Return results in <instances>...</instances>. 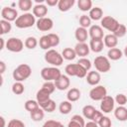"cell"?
Returning a JSON list of instances; mask_svg holds the SVG:
<instances>
[{"label":"cell","instance_id":"1","mask_svg":"<svg viewBox=\"0 0 127 127\" xmlns=\"http://www.w3.org/2000/svg\"><path fill=\"white\" fill-rule=\"evenodd\" d=\"M32 74V68L29 64H19L12 73L13 78L15 79V81H21L23 82L24 80L28 79Z\"/></svg>","mask_w":127,"mask_h":127},{"label":"cell","instance_id":"2","mask_svg":"<svg viewBox=\"0 0 127 127\" xmlns=\"http://www.w3.org/2000/svg\"><path fill=\"white\" fill-rule=\"evenodd\" d=\"M36 22L37 20L34 14L28 12V13H23L22 15H19V17L15 21V25L19 29H27L36 25Z\"/></svg>","mask_w":127,"mask_h":127},{"label":"cell","instance_id":"3","mask_svg":"<svg viewBox=\"0 0 127 127\" xmlns=\"http://www.w3.org/2000/svg\"><path fill=\"white\" fill-rule=\"evenodd\" d=\"M44 59L48 64H50L52 66H56V67L62 65L64 63V58H63L62 54H60L55 49H51V50L47 51L45 53Z\"/></svg>","mask_w":127,"mask_h":127},{"label":"cell","instance_id":"4","mask_svg":"<svg viewBox=\"0 0 127 127\" xmlns=\"http://www.w3.org/2000/svg\"><path fill=\"white\" fill-rule=\"evenodd\" d=\"M64 71L67 76H76L78 78H83L86 77L87 70L83 68L80 64H68L64 67Z\"/></svg>","mask_w":127,"mask_h":127},{"label":"cell","instance_id":"5","mask_svg":"<svg viewBox=\"0 0 127 127\" xmlns=\"http://www.w3.org/2000/svg\"><path fill=\"white\" fill-rule=\"evenodd\" d=\"M62 75L61 70L56 66H46L41 70V76L45 81H56Z\"/></svg>","mask_w":127,"mask_h":127},{"label":"cell","instance_id":"6","mask_svg":"<svg viewBox=\"0 0 127 127\" xmlns=\"http://www.w3.org/2000/svg\"><path fill=\"white\" fill-rule=\"evenodd\" d=\"M93 65L98 72H108L111 68L110 60L104 56H97L93 61Z\"/></svg>","mask_w":127,"mask_h":127},{"label":"cell","instance_id":"7","mask_svg":"<svg viewBox=\"0 0 127 127\" xmlns=\"http://www.w3.org/2000/svg\"><path fill=\"white\" fill-rule=\"evenodd\" d=\"M24 42L16 37H11L6 41V49L12 53H20L24 49Z\"/></svg>","mask_w":127,"mask_h":127},{"label":"cell","instance_id":"8","mask_svg":"<svg viewBox=\"0 0 127 127\" xmlns=\"http://www.w3.org/2000/svg\"><path fill=\"white\" fill-rule=\"evenodd\" d=\"M107 95V89L104 85H96L89 91V97L94 101H101Z\"/></svg>","mask_w":127,"mask_h":127},{"label":"cell","instance_id":"9","mask_svg":"<svg viewBox=\"0 0 127 127\" xmlns=\"http://www.w3.org/2000/svg\"><path fill=\"white\" fill-rule=\"evenodd\" d=\"M119 24L120 23L111 16H103V18L100 20V26L102 27V29H105L111 33L116 30Z\"/></svg>","mask_w":127,"mask_h":127},{"label":"cell","instance_id":"10","mask_svg":"<svg viewBox=\"0 0 127 127\" xmlns=\"http://www.w3.org/2000/svg\"><path fill=\"white\" fill-rule=\"evenodd\" d=\"M1 17L3 20H6L8 22H13V21L15 22L19 17V15H18V11L15 8L5 6L1 10Z\"/></svg>","mask_w":127,"mask_h":127},{"label":"cell","instance_id":"11","mask_svg":"<svg viewBox=\"0 0 127 127\" xmlns=\"http://www.w3.org/2000/svg\"><path fill=\"white\" fill-rule=\"evenodd\" d=\"M114 105H115V100L112 96L106 95L101 101H100V111L102 113H110L114 110Z\"/></svg>","mask_w":127,"mask_h":127},{"label":"cell","instance_id":"12","mask_svg":"<svg viewBox=\"0 0 127 127\" xmlns=\"http://www.w3.org/2000/svg\"><path fill=\"white\" fill-rule=\"evenodd\" d=\"M36 27H37L38 30H40L42 32H48V31H51L53 29V27H54V21L50 17L40 18L36 22Z\"/></svg>","mask_w":127,"mask_h":127},{"label":"cell","instance_id":"13","mask_svg":"<svg viewBox=\"0 0 127 127\" xmlns=\"http://www.w3.org/2000/svg\"><path fill=\"white\" fill-rule=\"evenodd\" d=\"M88 35L92 40H103L104 38L103 29L99 25H91L88 30Z\"/></svg>","mask_w":127,"mask_h":127},{"label":"cell","instance_id":"14","mask_svg":"<svg viewBox=\"0 0 127 127\" xmlns=\"http://www.w3.org/2000/svg\"><path fill=\"white\" fill-rule=\"evenodd\" d=\"M85 78H86V82H87L89 85L96 86V85H98L99 82H100L101 75H100V72H98L97 70H90V71L87 72Z\"/></svg>","mask_w":127,"mask_h":127},{"label":"cell","instance_id":"15","mask_svg":"<svg viewBox=\"0 0 127 127\" xmlns=\"http://www.w3.org/2000/svg\"><path fill=\"white\" fill-rule=\"evenodd\" d=\"M55 85H56V88L59 89V90H62V91L66 90L70 85L69 77L65 74H62L61 77L55 81Z\"/></svg>","mask_w":127,"mask_h":127},{"label":"cell","instance_id":"16","mask_svg":"<svg viewBox=\"0 0 127 127\" xmlns=\"http://www.w3.org/2000/svg\"><path fill=\"white\" fill-rule=\"evenodd\" d=\"M74 51L76 53V56L80 58H86V56H88L90 52V48L86 43H77L74 46Z\"/></svg>","mask_w":127,"mask_h":127},{"label":"cell","instance_id":"17","mask_svg":"<svg viewBox=\"0 0 127 127\" xmlns=\"http://www.w3.org/2000/svg\"><path fill=\"white\" fill-rule=\"evenodd\" d=\"M32 13L34 14L35 17L37 18H44L46 17V15L48 14V6L41 3V4H36L33 9H32Z\"/></svg>","mask_w":127,"mask_h":127},{"label":"cell","instance_id":"18","mask_svg":"<svg viewBox=\"0 0 127 127\" xmlns=\"http://www.w3.org/2000/svg\"><path fill=\"white\" fill-rule=\"evenodd\" d=\"M88 36H89L88 31L85 28L77 27L74 31V37H75V40L77 41V43H85Z\"/></svg>","mask_w":127,"mask_h":127},{"label":"cell","instance_id":"19","mask_svg":"<svg viewBox=\"0 0 127 127\" xmlns=\"http://www.w3.org/2000/svg\"><path fill=\"white\" fill-rule=\"evenodd\" d=\"M103 43H104V46L109 48V49L116 48V46L118 45V38L115 35H113L112 33L107 34L103 38Z\"/></svg>","mask_w":127,"mask_h":127},{"label":"cell","instance_id":"20","mask_svg":"<svg viewBox=\"0 0 127 127\" xmlns=\"http://www.w3.org/2000/svg\"><path fill=\"white\" fill-rule=\"evenodd\" d=\"M80 96H81L80 90L76 87H71L68 89V91L66 93V100H68L70 102H75L80 98Z\"/></svg>","mask_w":127,"mask_h":127},{"label":"cell","instance_id":"21","mask_svg":"<svg viewBox=\"0 0 127 127\" xmlns=\"http://www.w3.org/2000/svg\"><path fill=\"white\" fill-rule=\"evenodd\" d=\"M49 99H51V94L48 91H46L43 88H40L37 91V93H36V100L38 101V103H39L40 106L43 103H45L46 101H48Z\"/></svg>","mask_w":127,"mask_h":127},{"label":"cell","instance_id":"22","mask_svg":"<svg viewBox=\"0 0 127 127\" xmlns=\"http://www.w3.org/2000/svg\"><path fill=\"white\" fill-rule=\"evenodd\" d=\"M114 116L117 120L124 122L127 120V108L125 106H118L114 109Z\"/></svg>","mask_w":127,"mask_h":127},{"label":"cell","instance_id":"23","mask_svg":"<svg viewBox=\"0 0 127 127\" xmlns=\"http://www.w3.org/2000/svg\"><path fill=\"white\" fill-rule=\"evenodd\" d=\"M74 3H75L74 0H59L58 9L61 12H67L73 7Z\"/></svg>","mask_w":127,"mask_h":127},{"label":"cell","instance_id":"24","mask_svg":"<svg viewBox=\"0 0 127 127\" xmlns=\"http://www.w3.org/2000/svg\"><path fill=\"white\" fill-rule=\"evenodd\" d=\"M123 57V51H121L119 48H112L109 49L107 52V58L110 61H118Z\"/></svg>","mask_w":127,"mask_h":127},{"label":"cell","instance_id":"25","mask_svg":"<svg viewBox=\"0 0 127 127\" xmlns=\"http://www.w3.org/2000/svg\"><path fill=\"white\" fill-rule=\"evenodd\" d=\"M89 48H90V51H92L93 53L102 52V50L104 48L103 40H92L91 39L89 41Z\"/></svg>","mask_w":127,"mask_h":127},{"label":"cell","instance_id":"26","mask_svg":"<svg viewBox=\"0 0 127 127\" xmlns=\"http://www.w3.org/2000/svg\"><path fill=\"white\" fill-rule=\"evenodd\" d=\"M88 16L93 21H99L103 18V11L100 7L95 6V7H92V9L89 11Z\"/></svg>","mask_w":127,"mask_h":127},{"label":"cell","instance_id":"27","mask_svg":"<svg viewBox=\"0 0 127 127\" xmlns=\"http://www.w3.org/2000/svg\"><path fill=\"white\" fill-rule=\"evenodd\" d=\"M59 110H60V112L62 114L66 115V114H68L72 110V103L70 101H68V100H64V101H62L60 103Z\"/></svg>","mask_w":127,"mask_h":127},{"label":"cell","instance_id":"28","mask_svg":"<svg viewBox=\"0 0 127 127\" xmlns=\"http://www.w3.org/2000/svg\"><path fill=\"white\" fill-rule=\"evenodd\" d=\"M18 7L21 11L28 13L31 9H33V1L32 0H19L18 1Z\"/></svg>","mask_w":127,"mask_h":127},{"label":"cell","instance_id":"29","mask_svg":"<svg viewBox=\"0 0 127 127\" xmlns=\"http://www.w3.org/2000/svg\"><path fill=\"white\" fill-rule=\"evenodd\" d=\"M30 117H31L32 120L35 121V122L42 121V120L44 119V117H45V111H44L41 107H39L38 109H36V110L30 112Z\"/></svg>","mask_w":127,"mask_h":127},{"label":"cell","instance_id":"30","mask_svg":"<svg viewBox=\"0 0 127 127\" xmlns=\"http://www.w3.org/2000/svg\"><path fill=\"white\" fill-rule=\"evenodd\" d=\"M77 7L82 12H87L92 9V1L91 0H78Z\"/></svg>","mask_w":127,"mask_h":127},{"label":"cell","instance_id":"31","mask_svg":"<svg viewBox=\"0 0 127 127\" xmlns=\"http://www.w3.org/2000/svg\"><path fill=\"white\" fill-rule=\"evenodd\" d=\"M62 56L64 58V60H66V61H72L75 59L76 57V53L74 51V49H71V48H64L62 52Z\"/></svg>","mask_w":127,"mask_h":127},{"label":"cell","instance_id":"32","mask_svg":"<svg viewBox=\"0 0 127 127\" xmlns=\"http://www.w3.org/2000/svg\"><path fill=\"white\" fill-rule=\"evenodd\" d=\"M39 46H40V48L42 50H45L46 52L52 49V45H51V42H50V39H49L48 35H44V36H42L40 38Z\"/></svg>","mask_w":127,"mask_h":127},{"label":"cell","instance_id":"33","mask_svg":"<svg viewBox=\"0 0 127 127\" xmlns=\"http://www.w3.org/2000/svg\"><path fill=\"white\" fill-rule=\"evenodd\" d=\"M11 90L14 94L16 95H21L24 93L25 91V86L23 84V82L21 81H15L13 84H12V87H11Z\"/></svg>","mask_w":127,"mask_h":127},{"label":"cell","instance_id":"34","mask_svg":"<svg viewBox=\"0 0 127 127\" xmlns=\"http://www.w3.org/2000/svg\"><path fill=\"white\" fill-rule=\"evenodd\" d=\"M40 107H41L45 112H49V113H51V112H53V111L56 110L57 105H56V102L51 98V99H49L48 101H46L45 103H43Z\"/></svg>","mask_w":127,"mask_h":127},{"label":"cell","instance_id":"35","mask_svg":"<svg viewBox=\"0 0 127 127\" xmlns=\"http://www.w3.org/2000/svg\"><path fill=\"white\" fill-rule=\"evenodd\" d=\"M24 44H25V47H26L27 49H29V50H34V49L39 45V41H38L37 38H35V37H33V36H30V37L26 38Z\"/></svg>","mask_w":127,"mask_h":127},{"label":"cell","instance_id":"36","mask_svg":"<svg viewBox=\"0 0 127 127\" xmlns=\"http://www.w3.org/2000/svg\"><path fill=\"white\" fill-rule=\"evenodd\" d=\"M95 107L94 106H92V105H90V104H87V105H84L83 106V108H82V115L84 116V118H86V119H91V117H92V115L94 114V112H95Z\"/></svg>","mask_w":127,"mask_h":127},{"label":"cell","instance_id":"37","mask_svg":"<svg viewBox=\"0 0 127 127\" xmlns=\"http://www.w3.org/2000/svg\"><path fill=\"white\" fill-rule=\"evenodd\" d=\"M12 30V25L10 22L6 21V20H3L1 19L0 20V34L1 35H5V34H8L10 33Z\"/></svg>","mask_w":127,"mask_h":127},{"label":"cell","instance_id":"38","mask_svg":"<svg viewBox=\"0 0 127 127\" xmlns=\"http://www.w3.org/2000/svg\"><path fill=\"white\" fill-rule=\"evenodd\" d=\"M24 107H25V109H26L27 111L32 112V111L38 109V108L40 107V105H39V103H38L37 100H34V99H28V100H26V102L24 103Z\"/></svg>","mask_w":127,"mask_h":127},{"label":"cell","instance_id":"39","mask_svg":"<svg viewBox=\"0 0 127 127\" xmlns=\"http://www.w3.org/2000/svg\"><path fill=\"white\" fill-rule=\"evenodd\" d=\"M91 21L92 20L89 18L88 15L83 14L79 17V27H82V28H85V29L90 28L91 27Z\"/></svg>","mask_w":127,"mask_h":127},{"label":"cell","instance_id":"40","mask_svg":"<svg viewBox=\"0 0 127 127\" xmlns=\"http://www.w3.org/2000/svg\"><path fill=\"white\" fill-rule=\"evenodd\" d=\"M126 33H127V28H126V26H125L124 24H119L118 27L116 28V30H115L112 34L115 35V36L119 39V38H123V37L126 35Z\"/></svg>","mask_w":127,"mask_h":127},{"label":"cell","instance_id":"41","mask_svg":"<svg viewBox=\"0 0 127 127\" xmlns=\"http://www.w3.org/2000/svg\"><path fill=\"white\" fill-rule=\"evenodd\" d=\"M43 89H45L46 91H48L50 94H52L57 88H56V85H55V81H45L42 85Z\"/></svg>","mask_w":127,"mask_h":127},{"label":"cell","instance_id":"42","mask_svg":"<svg viewBox=\"0 0 127 127\" xmlns=\"http://www.w3.org/2000/svg\"><path fill=\"white\" fill-rule=\"evenodd\" d=\"M49 39H50V42H51V45H52V48H55V47H58L60 45V37L59 35L55 34V33H49L47 34Z\"/></svg>","mask_w":127,"mask_h":127},{"label":"cell","instance_id":"43","mask_svg":"<svg viewBox=\"0 0 127 127\" xmlns=\"http://www.w3.org/2000/svg\"><path fill=\"white\" fill-rule=\"evenodd\" d=\"M114 100H115V103H117L119 106H124L127 103V96L124 93H118L116 94Z\"/></svg>","mask_w":127,"mask_h":127},{"label":"cell","instance_id":"44","mask_svg":"<svg viewBox=\"0 0 127 127\" xmlns=\"http://www.w3.org/2000/svg\"><path fill=\"white\" fill-rule=\"evenodd\" d=\"M77 64H80L83 68H85L87 71L91 68V66H92V64H91V62L87 59V58H80L78 61H77Z\"/></svg>","mask_w":127,"mask_h":127},{"label":"cell","instance_id":"45","mask_svg":"<svg viewBox=\"0 0 127 127\" xmlns=\"http://www.w3.org/2000/svg\"><path fill=\"white\" fill-rule=\"evenodd\" d=\"M97 124H98L99 127H111L112 121H111V119L108 116H104L103 115V117L100 119V121Z\"/></svg>","mask_w":127,"mask_h":127},{"label":"cell","instance_id":"46","mask_svg":"<svg viewBox=\"0 0 127 127\" xmlns=\"http://www.w3.org/2000/svg\"><path fill=\"white\" fill-rule=\"evenodd\" d=\"M7 127H26L25 123L20 120V119H11L8 124H7Z\"/></svg>","mask_w":127,"mask_h":127},{"label":"cell","instance_id":"47","mask_svg":"<svg viewBox=\"0 0 127 127\" xmlns=\"http://www.w3.org/2000/svg\"><path fill=\"white\" fill-rule=\"evenodd\" d=\"M42 127H64L63 123H61L60 121H57V120H48L46 121Z\"/></svg>","mask_w":127,"mask_h":127},{"label":"cell","instance_id":"48","mask_svg":"<svg viewBox=\"0 0 127 127\" xmlns=\"http://www.w3.org/2000/svg\"><path fill=\"white\" fill-rule=\"evenodd\" d=\"M102 117H103V113H102L101 111H99V110L96 109L95 112H94V114L92 115L90 121H93V122H95V123H98Z\"/></svg>","mask_w":127,"mask_h":127},{"label":"cell","instance_id":"49","mask_svg":"<svg viewBox=\"0 0 127 127\" xmlns=\"http://www.w3.org/2000/svg\"><path fill=\"white\" fill-rule=\"evenodd\" d=\"M70 119H71V120H74V121H76V122H78V123H80V124L83 125V126H85V122H84L83 117L80 116V115H78V114H74V115H72Z\"/></svg>","mask_w":127,"mask_h":127},{"label":"cell","instance_id":"50","mask_svg":"<svg viewBox=\"0 0 127 127\" xmlns=\"http://www.w3.org/2000/svg\"><path fill=\"white\" fill-rule=\"evenodd\" d=\"M67 127H84V126L81 125L80 123H78V122H76V121L70 119L69 122H68V124H67Z\"/></svg>","mask_w":127,"mask_h":127},{"label":"cell","instance_id":"51","mask_svg":"<svg viewBox=\"0 0 127 127\" xmlns=\"http://www.w3.org/2000/svg\"><path fill=\"white\" fill-rule=\"evenodd\" d=\"M59 0H46V4L50 7H54V6H58Z\"/></svg>","mask_w":127,"mask_h":127},{"label":"cell","instance_id":"52","mask_svg":"<svg viewBox=\"0 0 127 127\" xmlns=\"http://www.w3.org/2000/svg\"><path fill=\"white\" fill-rule=\"evenodd\" d=\"M5 69H6V64H5V62L4 61H0V72H1L2 75L5 72Z\"/></svg>","mask_w":127,"mask_h":127},{"label":"cell","instance_id":"53","mask_svg":"<svg viewBox=\"0 0 127 127\" xmlns=\"http://www.w3.org/2000/svg\"><path fill=\"white\" fill-rule=\"evenodd\" d=\"M84 127H99L97 123L93 122V121H88L87 123H85V126Z\"/></svg>","mask_w":127,"mask_h":127},{"label":"cell","instance_id":"54","mask_svg":"<svg viewBox=\"0 0 127 127\" xmlns=\"http://www.w3.org/2000/svg\"><path fill=\"white\" fill-rule=\"evenodd\" d=\"M4 48H6V42L3 38H0V50H3Z\"/></svg>","mask_w":127,"mask_h":127},{"label":"cell","instance_id":"55","mask_svg":"<svg viewBox=\"0 0 127 127\" xmlns=\"http://www.w3.org/2000/svg\"><path fill=\"white\" fill-rule=\"evenodd\" d=\"M0 120H1V126H0V127H5V125H6L5 118H4L3 116H0Z\"/></svg>","mask_w":127,"mask_h":127},{"label":"cell","instance_id":"56","mask_svg":"<svg viewBox=\"0 0 127 127\" xmlns=\"http://www.w3.org/2000/svg\"><path fill=\"white\" fill-rule=\"evenodd\" d=\"M123 56H125L126 58H127V46L124 48V50H123Z\"/></svg>","mask_w":127,"mask_h":127}]
</instances>
